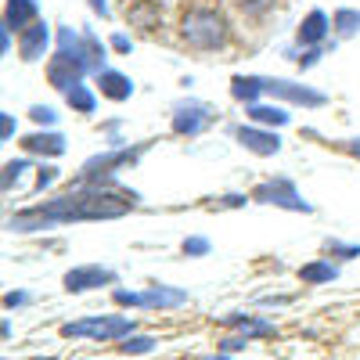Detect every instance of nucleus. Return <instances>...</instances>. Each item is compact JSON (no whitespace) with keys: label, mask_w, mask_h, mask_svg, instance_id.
I'll list each match as a JSON object with an SVG mask.
<instances>
[{"label":"nucleus","mask_w":360,"mask_h":360,"mask_svg":"<svg viewBox=\"0 0 360 360\" xmlns=\"http://www.w3.org/2000/svg\"><path fill=\"white\" fill-rule=\"evenodd\" d=\"M137 209V195L123 184L108 180H76V188L58 195L44 205H29L8 220V231L15 234H33L51 231L58 224H83V220H119Z\"/></svg>","instance_id":"f257e3e1"},{"label":"nucleus","mask_w":360,"mask_h":360,"mask_svg":"<svg viewBox=\"0 0 360 360\" xmlns=\"http://www.w3.org/2000/svg\"><path fill=\"white\" fill-rule=\"evenodd\" d=\"M101 69H105V47L98 33H90V29L76 33L69 25L58 29V51L47 62V83L54 90L69 94L76 83H83L86 72H101Z\"/></svg>","instance_id":"f03ea898"},{"label":"nucleus","mask_w":360,"mask_h":360,"mask_svg":"<svg viewBox=\"0 0 360 360\" xmlns=\"http://www.w3.org/2000/svg\"><path fill=\"white\" fill-rule=\"evenodd\" d=\"M176 29L191 51H220L231 40V25L220 8H188Z\"/></svg>","instance_id":"7ed1b4c3"},{"label":"nucleus","mask_w":360,"mask_h":360,"mask_svg":"<svg viewBox=\"0 0 360 360\" xmlns=\"http://www.w3.org/2000/svg\"><path fill=\"white\" fill-rule=\"evenodd\" d=\"M134 332H137V321L119 314H94V317L62 324V339H94V342H123Z\"/></svg>","instance_id":"20e7f679"},{"label":"nucleus","mask_w":360,"mask_h":360,"mask_svg":"<svg viewBox=\"0 0 360 360\" xmlns=\"http://www.w3.org/2000/svg\"><path fill=\"white\" fill-rule=\"evenodd\" d=\"M112 299L119 307H134V310H176L188 303V288H176V285H152L144 292L112 288Z\"/></svg>","instance_id":"39448f33"},{"label":"nucleus","mask_w":360,"mask_h":360,"mask_svg":"<svg viewBox=\"0 0 360 360\" xmlns=\"http://www.w3.org/2000/svg\"><path fill=\"white\" fill-rule=\"evenodd\" d=\"M252 202L278 205V209H288V213H314V205L299 195V188L292 184L288 176H274V180H263V184H256Z\"/></svg>","instance_id":"423d86ee"},{"label":"nucleus","mask_w":360,"mask_h":360,"mask_svg":"<svg viewBox=\"0 0 360 360\" xmlns=\"http://www.w3.org/2000/svg\"><path fill=\"white\" fill-rule=\"evenodd\" d=\"M144 148H148V144H137V148H108V152L86 159L76 180H108V176H115V169L134 166V162L144 155Z\"/></svg>","instance_id":"0eeeda50"},{"label":"nucleus","mask_w":360,"mask_h":360,"mask_svg":"<svg viewBox=\"0 0 360 360\" xmlns=\"http://www.w3.org/2000/svg\"><path fill=\"white\" fill-rule=\"evenodd\" d=\"M62 285H65V292H72V295L90 292V288H108V285H115V270H108V266H101V263H83V266L65 270Z\"/></svg>","instance_id":"6e6552de"},{"label":"nucleus","mask_w":360,"mask_h":360,"mask_svg":"<svg viewBox=\"0 0 360 360\" xmlns=\"http://www.w3.org/2000/svg\"><path fill=\"white\" fill-rule=\"evenodd\" d=\"M266 94L278 98V101H288V105H303V108H321L328 105V98L314 86H303L295 79H266Z\"/></svg>","instance_id":"1a4fd4ad"},{"label":"nucleus","mask_w":360,"mask_h":360,"mask_svg":"<svg viewBox=\"0 0 360 360\" xmlns=\"http://www.w3.org/2000/svg\"><path fill=\"white\" fill-rule=\"evenodd\" d=\"M209 123H213V108L202 101H180L173 108V134L180 137H198Z\"/></svg>","instance_id":"9d476101"},{"label":"nucleus","mask_w":360,"mask_h":360,"mask_svg":"<svg viewBox=\"0 0 360 360\" xmlns=\"http://www.w3.org/2000/svg\"><path fill=\"white\" fill-rule=\"evenodd\" d=\"M234 137H238V144H242L245 152H252V155H259V159H270V155L281 152V137H278L274 130H266V127H256V123L234 127Z\"/></svg>","instance_id":"9b49d317"},{"label":"nucleus","mask_w":360,"mask_h":360,"mask_svg":"<svg viewBox=\"0 0 360 360\" xmlns=\"http://www.w3.org/2000/svg\"><path fill=\"white\" fill-rule=\"evenodd\" d=\"M47 44H51V25L37 18L25 33H18V58H22V62H40Z\"/></svg>","instance_id":"f8f14e48"},{"label":"nucleus","mask_w":360,"mask_h":360,"mask_svg":"<svg viewBox=\"0 0 360 360\" xmlns=\"http://www.w3.org/2000/svg\"><path fill=\"white\" fill-rule=\"evenodd\" d=\"M94 83H98V90H101V98H108V101H130L134 98V79L127 76V72H115V69H101V72H94Z\"/></svg>","instance_id":"ddd939ff"},{"label":"nucleus","mask_w":360,"mask_h":360,"mask_svg":"<svg viewBox=\"0 0 360 360\" xmlns=\"http://www.w3.org/2000/svg\"><path fill=\"white\" fill-rule=\"evenodd\" d=\"M22 152H25V155H47V159H58V155H65V137H62V134H54V130H37V134L22 137Z\"/></svg>","instance_id":"4468645a"},{"label":"nucleus","mask_w":360,"mask_h":360,"mask_svg":"<svg viewBox=\"0 0 360 360\" xmlns=\"http://www.w3.org/2000/svg\"><path fill=\"white\" fill-rule=\"evenodd\" d=\"M37 15H40V8H37V0H8L4 4V29L8 33H25L29 25L37 22Z\"/></svg>","instance_id":"2eb2a0df"},{"label":"nucleus","mask_w":360,"mask_h":360,"mask_svg":"<svg viewBox=\"0 0 360 360\" xmlns=\"http://www.w3.org/2000/svg\"><path fill=\"white\" fill-rule=\"evenodd\" d=\"M328 29H332L328 15H324V11H310L303 22H299V29H295V44H299V47H317V44H324Z\"/></svg>","instance_id":"dca6fc26"},{"label":"nucleus","mask_w":360,"mask_h":360,"mask_svg":"<svg viewBox=\"0 0 360 360\" xmlns=\"http://www.w3.org/2000/svg\"><path fill=\"white\" fill-rule=\"evenodd\" d=\"M227 328H234V332H242V335H249V339H266V335H274L278 328H274V321H263V317H252V314H227V317H220Z\"/></svg>","instance_id":"f3484780"},{"label":"nucleus","mask_w":360,"mask_h":360,"mask_svg":"<svg viewBox=\"0 0 360 360\" xmlns=\"http://www.w3.org/2000/svg\"><path fill=\"white\" fill-rule=\"evenodd\" d=\"M266 94V76H234L231 79V98L242 105H256Z\"/></svg>","instance_id":"a211bd4d"},{"label":"nucleus","mask_w":360,"mask_h":360,"mask_svg":"<svg viewBox=\"0 0 360 360\" xmlns=\"http://www.w3.org/2000/svg\"><path fill=\"white\" fill-rule=\"evenodd\" d=\"M245 115H249V123L256 127H288L292 123V115L281 108V105H245Z\"/></svg>","instance_id":"6ab92c4d"},{"label":"nucleus","mask_w":360,"mask_h":360,"mask_svg":"<svg viewBox=\"0 0 360 360\" xmlns=\"http://www.w3.org/2000/svg\"><path fill=\"white\" fill-rule=\"evenodd\" d=\"M335 278H339V266L332 259H314V263L299 266V281H303V285H328Z\"/></svg>","instance_id":"aec40b11"},{"label":"nucleus","mask_w":360,"mask_h":360,"mask_svg":"<svg viewBox=\"0 0 360 360\" xmlns=\"http://www.w3.org/2000/svg\"><path fill=\"white\" fill-rule=\"evenodd\" d=\"M159 4H155V0H141V4H134L130 8V22L137 25V29H148V33H152V29L159 25Z\"/></svg>","instance_id":"412c9836"},{"label":"nucleus","mask_w":360,"mask_h":360,"mask_svg":"<svg viewBox=\"0 0 360 360\" xmlns=\"http://www.w3.org/2000/svg\"><path fill=\"white\" fill-rule=\"evenodd\" d=\"M65 101H69V108L79 112V115H90V112L98 108V98H94V90H90L86 83H76L69 94H65Z\"/></svg>","instance_id":"4be33fe9"},{"label":"nucleus","mask_w":360,"mask_h":360,"mask_svg":"<svg viewBox=\"0 0 360 360\" xmlns=\"http://www.w3.org/2000/svg\"><path fill=\"white\" fill-rule=\"evenodd\" d=\"M332 29H335L342 40L356 37V33H360V11H356V8H339V11L332 15Z\"/></svg>","instance_id":"5701e85b"},{"label":"nucleus","mask_w":360,"mask_h":360,"mask_svg":"<svg viewBox=\"0 0 360 360\" xmlns=\"http://www.w3.org/2000/svg\"><path fill=\"white\" fill-rule=\"evenodd\" d=\"M155 346H159V342H155L152 335H137V332H134V335H127L123 342L115 346V353H123V356H144V353H152Z\"/></svg>","instance_id":"b1692460"},{"label":"nucleus","mask_w":360,"mask_h":360,"mask_svg":"<svg viewBox=\"0 0 360 360\" xmlns=\"http://www.w3.org/2000/svg\"><path fill=\"white\" fill-rule=\"evenodd\" d=\"M324 252L332 259H356L360 256V245H346V242H324Z\"/></svg>","instance_id":"393cba45"},{"label":"nucleus","mask_w":360,"mask_h":360,"mask_svg":"<svg viewBox=\"0 0 360 360\" xmlns=\"http://www.w3.org/2000/svg\"><path fill=\"white\" fill-rule=\"evenodd\" d=\"M278 0H238V8H242L249 18H259V15H266L270 8H274Z\"/></svg>","instance_id":"a878e982"},{"label":"nucleus","mask_w":360,"mask_h":360,"mask_svg":"<svg viewBox=\"0 0 360 360\" xmlns=\"http://www.w3.org/2000/svg\"><path fill=\"white\" fill-rule=\"evenodd\" d=\"M29 119H33V123H40V127H54V123H58V112H54L51 105H33V108H29Z\"/></svg>","instance_id":"bb28decb"},{"label":"nucleus","mask_w":360,"mask_h":360,"mask_svg":"<svg viewBox=\"0 0 360 360\" xmlns=\"http://www.w3.org/2000/svg\"><path fill=\"white\" fill-rule=\"evenodd\" d=\"M180 249H184V256L198 259V256H209L213 245H209V238H184V245H180Z\"/></svg>","instance_id":"cd10ccee"},{"label":"nucleus","mask_w":360,"mask_h":360,"mask_svg":"<svg viewBox=\"0 0 360 360\" xmlns=\"http://www.w3.org/2000/svg\"><path fill=\"white\" fill-rule=\"evenodd\" d=\"M29 169V159H11L8 166H4V191H11V184Z\"/></svg>","instance_id":"c85d7f7f"},{"label":"nucleus","mask_w":360,"mask_h":360,"mask_svg":"<svg viewBox=\"0 0 360 360\" xmlns=\"http://www.w3.org/2000/svg\"><path fill=\"white\" fill-rule=\"evenodd\" d=\"M249 342H252L249 335H242V332H238V335H227V339H220V342H217V349H220V353H242Z\"/></svg>","instance_id":"c756f323"},{"label":"nucleus","mask_w":360,"mask_h":360,"mask_svg":"<svg viewBox=\"0 0 360 360\" xmlns=\"http://www.w3.org/2000/svg\"><path fill=\"white\" fill-rule=\"evenodd\" d=\"M321 54H324V44H317V47H307L303 54L295 58V62H299V69H310V65H317V62H321Z\"/></svg>","instance_id":"7c9ffc66"},{"label":"nucleus","mask_w":360,"mask_h":360,"mask_svg":"<svg viewBox=\"0 0 360 360\" xmlns=\"http://www.w3.org/2000/svg\"><path fill=\"white\" fill-rule=\"evenodd\" d=\"M54 180H58V169H54V166H40V169H37V184H33V191H44V188H51Z\"/></svg>","instance_id":"2f4dec72"},{"label":"nucleus","mask_w":360,"mask_h":360,"mask_svg":"<svg viewBox=\"0 0 360 360\" xmlns=\"http://www.w3.org/2000/svg\"><path fill=\"white\" fill-rule=\"evenodd\" d=\"M29 303H33V295H29V292H8L4 295V307L8 310H18V307H29Z\"/></svg>","instance_id":"473e14b6"},{"label":"nucleus","mask_w":360,"mask_h":360,"mask_svg":"<svg viewBox=\"0 0 360 360\" xmlns=\"http://www.w3.org/2000/svg\"><path fill=\"white\" fill-rule=\"evenodd\" d=\"M11 134H15V115L11 112H0V137L11 141Z\"/></svg>","instance_id":"72a5a7b5"},{"label":"nucleus","mask_w":360,"mask_h":360,"mask_svg":"<svg viewBox=\"0 0 360 360\" xmlns=\"http://www.w3.org/2000/svg\"><path fill=\"white\" fill-rule=\"evenodd\" d=\"M130 47H134V44H130V37H123V33H115V37H112V51L130 54Z\"/></svg>","instance_id":"f704fd0d"},{"label":"nucleus","mask_w":360,"mask_h":360,"mask_svg":"<svg viewBox=\"0 0 360 360\" xmlns=\"http://www.w3.org/2000/svg\"><path fill=\"white\" fill-rule=\"evenodd\" d=\"M217 205H220V209H238V205H245V195H224Z\"/></svg>","instance_id":"c9c22d12"},{"label":"nucleus","mask_w":360,"mask_h":360,"mask_svg":"<svg viewBox=\"0 0 360 360\" xmlns=\"http://www.w3.org/2000/svg\"><path fill=\"white\" fill-rule=\"evenodd\" d=\"M259 303H263V307H285V303H288V295H263Z\"/></svg>","instance_id":"e433bc0d"},{"label":"nucleus","mask_w":360,"mask_h":360,"mask_svg":"<svg viewBox=\"0 0 360 360\" xmlns=\"http://www.w3.org/2000/svg\"><path fill=\"white\" fill-rule=\"evenodd\" d=\"M90 8H94V15L108 18V0H90Z\"/></svg>","instance_id":"4c0bfd02"},{"label":"nucleus","mask_w":360,"mask_h":360,"mask_svg":"<svg viewBox=\"0 0 360 360\" xmlns=\"http://www.w3.org/2000/svg\"><path fill=\"white\" fill-rule=\"evenodd\" d=\"M342 148L349 155H360V137H353V141H342Z\"/></svg>","instance_id":"58836bf2"},{"label":"nucleus","mask_w":360,"mask_h":360,"mask_svg":"<svg viewBox=\"0 0 360 360\" xmlns=\"http://www.w3.org/2000/svg\"><path fill=\"white\" fill-rule=\"evenodd\" d=\"M0 47H4V54L11 51V33H8V29H4V33H0Z\"/></svg>","instance_id":"ea45409f"},{"label":"nucleus","mask_w":360,"mask_h":360,"mask_svg":"<svg viewBox=\"0 0 360 360\" xmlns=\"http://www.w3.org/2000/svg\"><path fill=\"white\" fill-rule=\"evenodd\" d=\"M205 360H231V356H227V353H220V349H217V353H209V356H205Z\"/></svg>","instance_id":"a19ab883"}]
</instances>
